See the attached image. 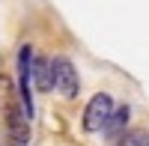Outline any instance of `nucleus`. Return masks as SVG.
Wrapping results in <instances>:
<instances>
[{"instance_id": "nucleus-1", "label": "nucleus", "mask_w": 149, "mask_h": 146, "mask_svg": "<svg viewBox=\"0 0 149 146\" xmlns=\"http://www.w3.org/2000/svg\"><path fill=\"white\" fill-rule=\"evenodd\" d=\"M3 128H6L9 146H27L30 143V116L24 113L21 99L9 90V81H6V92H3Z\"/></svg>"}, {"instance_id": "nucleus-2", "label": "nucleus", "mask_w": 149, "mask_h": 146, "mask_svg": "<svg viewBox=\"0 0 149 146\" xmlns=\"http://www.w3.org/2000/svg\"><path fill=\"white\" fill-rule=\"evenodd\" d=\"M51 78H54V87L60 90L63 99H78L81 92V78H78V69L69 57H54L51 60Z\"/></svg>"}, {"instance_id": "nucleus-3", "label": "nucleus", "mask_w": 149, "mask_h": 146, "mask_svg": "<svg viewBox=\"0 0 149 146\" xmlns=\"http://www.w3.org/2000/svg\"><path fill=\"white\" fill-rule=\"evenodd\" d=\"M110 111H113V99L107 92H95L84 111V131H102Z\"/></svg>"}, {"instance_id": "nucleus-4", "label": "nucleus", "mask_w": 149, "mask_h": 146, "mask_svg": "<svg viewBox=\"0 0 149 146\" xmlns=\"http://www.w3.org/2000/svg\"><path fill=\"white\" fill-rule=\"evenodd\" d=\"M33 83H36V90H51L54 87L51 60L48 57H33Z\"/></svg>"}, {"instance_id": "nucleus-5", "label": "nucleus", "mask_w": 149, "mask_h": 146, "mask_svg": "<svg viewBox=\"0 0 149 146\" xmlns=\"http://www.w3.org/2000/svg\"><path fill=\"white\" fill-rule=\"evenodd\" d=\"M128 107H119V111H110V116H107V122H104V134L107 137H119V131L125 128V122H128Z\"/></svg>"}, {"instance_id": "nucleus-6", "label": "nucleus", "mask_w": 149, "mask_h": 146, "mask_svg": "<svg viewBox=\"0 0 149 146\" xmlns=\"http://www.w3.org/2000/svg\"><path fill=\"white\" fill-rule=\"evenodd\" d=\"M119 146H149V131L134 128V131H128V134L119 137Z\"/></svg>"}]
</instances>
